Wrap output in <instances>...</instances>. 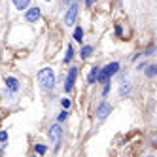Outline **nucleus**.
I'll use <instances>...</instances> for the list:
<instances>
[{
	"instance_id": "1",
	"label": "nucleus",
	"mask_w": 157,
	"mask_h": 157,
	"mask_svg": "<svg viewBox=\"0 0 157 157\" xmlns=\"http://www.w3.org/2000/svg\"><path fill=\"white\" fill-rule=\"evenodd\" d=\"M38 82L42 85V89H46V91H49V89L55 87V74L51 68H42L38 72Z\"/></svg>"
},
{
	"instance_id": "2",
	"label": "nucleus",
	"mask_w": 157,
	"mask_h": 157,
	"mask_svg": "<svg viewBox=\"0 0 157 157\" xmlns=\"http://www.w3.org/2000/svg\"><path fill=\"white\" fill-rule=\"evenodd\" d=\"M117 70H119V63H108L104 68H100V72H98V76H97V82L108 83V78L114 76V74H117Z\"/></svg>"
},
{
	"instance_id": "3",
	"label": "nucleus",
	"mask_w": 157,
	"mask_h": 157,
	"mask_svg": "<svg viewBox=\"0 0 157 157\" xmlns=\"http://www.w3.org/2000/svg\"><path fill=\"white\" fill-rule=\"evenodd\" d=\"M78 10H80V6H78V4H72V6H68V10H66V15H64V25H66V27H72V25L76 23Z\"/></svg>"
},
{
	"instance_id": "4",
	"label": "nucleus",
	"mask_w": 157,
	"mask_h": 157,
	"mask_svg": "<svg viewBox=\"0 0 157 157\" xmlns=\"http://www.w3.org/2000/svg\"><path fill=\"white\" fill-rule=\"evenodd\" d=\"M61 136H63V129H61V125H59V123L51 125V129H49V140H51L53 144H59V142H61Z\"/></svg>"
},
{
	"instance_id": "5",
	"label": "nucleus",
	"mask_w": 157,
	"mask_h": 157,
	"mask_svg": "<svg viewBox=\"0 0 157 157\" xmlns=\"http://www.w3.org/2000/svg\"><path fill=\"white\" fill-rule=\"evenodd\" d=\"M110 112H112V104H108L106 100H102V102L98 104V108H97V119L102 121V119L110 114Z\"/></svg>"
},
{
	"instance_id": "6",
	"label": "nucleus",
	"mask_w": 157,
	"mask_h": 157,
	"mask_svg": "<svg viewBox=\"0 0 157 157\" xmlns=\"http://www.w3.org/2000/svg\"><path fill=\"white\" fill-rule=\"evenodd\" d=\"M40 15H42V12H40L38 6H36V8H29L27 13H25V19L29 21V23H36V21L40 19Z\"/></svg>"
},
{
	"instance_id": "7",
	"label": "nucleus",
	"mask_w": 157,
	"mask_h": 157,
	"mask_svg": "<svg viewBox=\"0 0 157 157\" xmlns=\"http://www.w3.org/2000/svg\"><path fill=\"white\" fill-rule=\"evenodd\" d=\"M76 74H78V68H76V66H72V68L68 70V76H66V82H64V91H72Z\"/></svg>"
},
{
	"instance_id": "8",
	"label": "nucleus",
	"mask_w": 157,
	"mask_h": 157,
	"mask_svg": "<svg viewBox=\"0 0 157 157\" xmlns=\"http://www.w3.org/2000/svg\"><path fill=\"white\" fill-rule=\"evenodd\" d=\"M6 89H8L10 93H15L17 89H19V82L15 80V78H12V76L6 78Z\"/></svg>"
},
{
	"instance_id": "9",
	"label": "nucleus",
	"mask_w": 157,
	"mask_h": 157,
	"mask_svg": "<svg viewBox=\"0 0 157 157\" xmlns=\"http://www.w3.org/2000/svg\"><path fill=\"white\" fill-rule=\"evenodd\" d=\"M98 72H100V68H98V66H93V68H91V72H89V76H87V82H89V83H95V82H97V76H98Z\"/></svg>"
},
{
	"instance_id": "10",
	"label": "nucleus",
	"mask_w": 157,
	"mask_h": 157,
	"mask_svg": "<svg viewBox=\"0 0 157 157\" xmlns=\"http://www.w3.org/2000/svg\"><path fill=\"white\" fill-rule=\"evenodd\" d=\"M80 55H82V59H89L93 55V48L91 46H83L82 51H80Z\"/></svg>"
},
{
	"instance_id": "11",
	"label": "nucleus",
	"mask_w": 157,
	"mask_h": 157,
	"mask_svg": "<svg viewBox=\"0 0 157 157\" xmlns=\"http://www.w3.org/2000/svg\"><path fill=\"white\" fill-rule=\"evenodd\" d=\"M29 4H30V0H13V6L17 10H27Z\"/></svg>"
},
{
	"instance_id": "12",
	"label": "nucleus",
	"mask_w": 157,
	"mask_h": 157,
	"mask_svg": "<svg viewBox=\"0 0 157 157\" xmlns=\"http://www.w3.org/2000/svg\"><path fill=\"white\" fill-rule=\"evenodd\" d=\"M157 74V66L155 64H148V66H146V76H148V78H153Z\"/></svg>"
},
{
	"instance_id": "13",
	"label": "nucleus",
	"mask_w": 157,
	"mask_h": 157,
	"mask_svg": "<svg viewBox=\"0 0 157 157\" xmlns=\"http://www.w3.org/2000/svg\"><path fill=\"white\" fill-rule=\"evenodd\" d=\"M72 55H74V48H72V44H68V48H66V55H64V63H70L72 61Z\"/></svg>"
},
{
	"instance_id": "14",
	"label": "nucleus",
	"mask_w": 157,
	"mask_h": 157,
	"mask_svg": "<svg viewBox=\"0 0 157 157\" xmlns=\"http://www.w3.org/2000/svg\"><path fill=\"white\" fill-rule=\"evenodd\" d=\"M74 40L82 44V40H83V29H82V27H78V29L74 30Z\"/></svg>"
},
{
	"instance_id": "15",
	"label": "nucleus",
	"mask_w": 157,
	"mask_h": 157,
	"mask_svg": "<svg viewBox=\"0 0 157 157\" xmlns=\"http://www.w3.org/2000/svg\"><path fill=\"white\" fill-rule=\"evenodd\" d=\"M131 91V83H121V89H119V95L121 97H125L127 93Z\"/></svg>"
},
{
	"instance_id": "16",
	"label": "nucleus",
	"mask_w": 157,
	"mask_h": 157,
	"mask_svg": "<svg viewBox=\"0 0 157 157\" xmlns=\"http://www.w3.org/2000/svg\"><path fill=\"white\" fill-rule=\"evenodd\" d=\"M36 153H40V155H44V153H46V146H44V144H36Z\"/></svg>"
},
{
	"instance_id": "17",
	"label": "nucleus",
	"mask_w": 157,
	"mask_h": 157,
	"mask_svg": "<svg viewBox=\"0 0 157 157\" xmlns=\"http://www.w3.org/2000/svg\"><path fill=\"white\" fill-rule=\"evenodd\" d=\"M66 117H68V110H63V112H61V114L57 116V119H59V123H61V121H64Z\"/></svg>"
},
{
	"instance_id": "18",
	"label": "nucleus",
	"mask_w": 157,
	"mask_h": 157,
	"mask_svg": "<svg viewBox=\"0 0 157 157\" xmlns=\"http://www.w3.org/2000/svg\"><path fill=\"white\" fill-rule=\"evenodd\" d=\"M61 104H63V108H64V110H68L72 102H70V98H63V100H61Z\"/></svg>"
},
{
	"instance_id": "19",
	"label": "nucleus",
	"mask_w": 157,
	"mask_h": 157,
	"mask_svg": "<svg viewBox=\"0 0 157 157\" xmlns=\"http://www.w3.org/2000/svg\"><path fill=\"white\" fill-rule=\"evenodd\" d=\"M8 140V132L6 131H0V142H6Z\"/></svg>"
},
{
	"instance_id": "20",
	"label": "nucleus",
	"mask_w": 157,
	"mask_h": 157,
	"mask_svg": "<svg viewBox=\"0 0 157 157\" xmlns=\"http://www.w3.org/2000/svg\"><path fill=\"white\" fill-rule=\"evenodd\" d=\"M80 0H63V4H66V6H72V4H78Z\"/></svg>"
},
{
	"instance_id": "21",
	"label": "nucleus",
	"mask_w": 157,
	"mask_h": 157,
	"mask_svg": "<svg viewBox=\"0 0 157 157\" xmlns=\"http://www.w3.org/2000/svg\"><path fill=\"white\" fill-rule=\"evenodd\" d=\"M153 51H155V46H153V44H151V46L148 48V51H146V53H148V55H153Z\"/></svg>"
},
{
	"instance_id": "22",
	"label": "nucleus",
	"mask_w": 157,
	"mask_h": 157,
	"mask_svg": "<svg viewBox=\"0 0 157 157\" xmlns=\"http://www.w3.org/2000/svg\"><path fill=\"white\" fill-rule=\"evenodd\" d=\"M95 2H97V0H85V6H87V8H91Z\"/></svg>"
},
{
	"instance_id": "23",
	"label": "nucleus",
	"mask_w": 157,
	"mask_h": 157,
	"mask_svg": "<svg viewBox=\"0 0 157 157\" xmlns=\"http://www.w3.org/2000/svg\"><path fill=\"white\" fill-rule=\"evenodd\" d=\"M116 34H117V36H121V34H123V29H121V27H119V25H117V27H116Z\"/></svg>"
},
{
	"instance_id": "24",
	"label": "nucleus",
	"mask_w": 157,
	"mask_h": 157,
	"mask_svg": "<svg viewBox=\"0 0 157 157\" xmlns=\"http://www.w3.org/2000/svg\"><path fill=\"white\" fill-rule=\"evenodd\" d=\"M108 91H110V83H104V91H102V93L108 95Z\"/></svg>"
},
{
	"instance_id": "25",
	"label": "nucleus",
	"mask_w": 157,
	"mask_h": 157,
	"mask_svg": "<svg viewBox=\"0 0 157 157\" xmlns=\"http://www.w3.org/2000/svg\"><path fill=\"white\" fill-rule=\"evenodd\" d=\"M146 66H148V64H146V63H140V64H138V70H144Z\"/></svg>"
},
{
	"instance_id": "26",
	"label": "nucleus",
	"mask_w": 157,
	"mask_h": 157,
	"mask_svg": "<svg viewBox=\"0 0 157 157\" xmlns=\"http://www.w3.org/2000/svg\"><path fill=\"white\" fill-rule=\"evenodd\" d=\"M46 2H51V0H46Z\"/></svg>"
}]
</instances>
